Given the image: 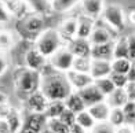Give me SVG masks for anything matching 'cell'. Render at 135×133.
Here are the masks:
<instances>
[{
	"mask_svg": "<svg viewBox=\"0 0 135 133\" xmlns=\"http://www.w3.org/2000/svg\"><path fill=\"white\" fill-rule=\"evenodd\" d=\"M40 76H41L40 91L50 102L55 100L64 102L73 92L70 84L66 78V74L54 70L50 63H47L46 67L40 71Z\"/></svg>",
	"mask_w": 135,
	"mask_h": 133,
	"instance_id": "6da1fadb",
	"label": "cell"
},
{
	"mask_svg": "<svg viewBox=\"0 0 135 133\" xmlns=\"http://www.w3.org/2000/svg\"><path fill=\"white\" fill-rule=\"evenodd\" d=\"M14 85L18 93H21L23 98H28L30 93L36 92L40 89V84H41V76L39 71L30 70L25 66L22 67H17L14 74Z\"/></svg>",
	"mask_w": 135,
	"mask_h": 133,
	"instance_id": "7a4b0ae2",
	"label": "cell"
},
{
	"mask_svg": "<svg viewBox=\"0 0 135 133\" xmlns=\"http://www.w3.org/2000/svg\"><path fill=\"white\" fill-rule=\"evenodd\" d=\"M46 29V18L37 13H30L23 19L17 21L18 34L25 40H32L33 43Z\"/></svg>",
	"mask_w": 135,
	"mask_h": 133,
	"instance_id": "3957f363",
	"label": "cell"
},
{
	"mask_svg": "<svg viewBox=\"0 0 135 133\" xmlns=\"http://www.w3.org/2000/svg\"><path fill=\"white\" fill-rule=\"evenodd\" d=\"M65 43L61 34L58 33L57 29L54 28H47L35 41V48L37 50L41 55H44L47 59L50 58L52 54H55L61 47H64Z\"/></svg>",
	"mask_w": 135,
	"mask_h": 133,
	"instance_id": "277c9868",
	"label": "cell"
},
{
	"mask_svg": "<svg viewBox=\"0 0 135 133\" xmlns=\"http://www.w3.org/2000/svg\"><path fill=\"white\" fill-rule=\"evenodd\" d=\"M99 19L116 33H121L126 29V13L119 4H105Z\"/></svg>",
	"mask_w": 135,
	"mask_h": 133,
	"instance_id": "5b68a950",
	"label": "cell"
},
{
	"mask_svg": "<svg viewBox=\"0 0 135 133\" xmlns=\"http://www.w3.org/2000/svg\"><path fill=\"white\" fill-rule=\"evenodd\" d=\"M73 60H75L73 54L68 50L66 45H64L48 58V63L51 65L54 70L59 71V73H68L73 67Z\"/></svg>",
	"mask_w": 135,
	"mask_h": 133,
	"instance_id": "8992f818",
	"label": "cell"
},
{
	"mask_svg": "<svg viewBox=\"0 0 135 133\" xmlns=\"http://www.w3.org/2000/svg\"><path fill=\"white\" fill-rule=\"evenodd\" d=\"M116 32H113L108 25H105L101 19L95 21V28L93 30V33L90 36V43L91 45H101L106 43H112L116 40Z\"/></svg>",
	"mask_w": 135,
	"mask_h": 133,
	"instance_id": "52a82bcc",
	"label": "cell"
},
{
	"mask_svg": "<svg viewBox=\"0 0 135 133\" xmlns=\"http://www.w3.org/2000/svg\"><path fill=\"white\" fill-rule=\"evenodd\" d=\"M47 118L44 114H33L28 113L23 117L22 128L18 133H41L46 129Z\"/></svg>",
	"mask_w": 135,
	"mask_h": 133,
	"instance_id": "ba28073f",
	"label": "cell"
},
{
	"mask_svg": "<svg viewBox=\"0 0 135 133\" xmlns=\"http://www.w3.org/2000/svg\"><path fill=\"white\" fill-rule=\"evenodd\" d=\"M48 103H50V100L43 95L40 89L30 93L25 99V107L28 113H33V114H44Z\"/></svg>",
	"mask_w": 135,
	"mask_h": 133,
	"instance_id": "9c48e42d",
	"label": "cell"
},
{
	"mask_svg": "<svg viewBox=\"0 0 135 133\" xmlns=\"http://www.w3.org/2000/svg\"><path fill=\"white\" fill-rule=\"evenodd\" d=\"M3 3L8 10L10 15L13 17V19L17 21H21L30 13H33L26 0H3Z\"/></svg>",
	"mask_w": 135,
	"mask_h": 133,
	"instance_id": "30bf717a",
	"label": "cell"
},
{
	"mask_svg": "<svg viewBox=\"0 0 135 133\" xmlns=\"http://www.w3.org/2000/svg\"><path fill=\"white\" fill-rule=\"evenodd\" d=\"M23 63H25V67L40 73L48 63V59L44 55H41L35 47H32L29 50H26L25 55H23Z\"/></svg>",
	"mask_w": 135,
	"mask_h": 133,
	"instance_id": "8fae6325",
	"label": "cell"
},
{
	"mask_svg": "<svg viewBox=\"0 0 135 133\" xmlns=\"http://www.w3.org/2000/svg\"><path fill=\"white\" fill-rule=\"evenodd\" d=\"M66 47L75 58H91V45L88 39H80L75 37L72 39L69 43H66Z\"/></svg>",
	"mask_w": 135,
	"mask_h": 133,
	"instance_id": "7c38bea8",
	"label": "cell"
},
{
	"mask_svg": "<svg viewBox=\"0 0 135 133\" xmlns=\"http://www.w3.org/2000/svg\"><path fill=\"white\" fill-rule=\"evenodd\" d=\"M65 74H66V78L69 81L72 89L76 91V92L84 89L85 87L91 85V84H94V78L87 73H79V71H75V70H69Z\"/></svg>",
	"mask_w": 135,
	"mask_h": 133,
	"instance_id": "4fadbf2b",
	"label": "cell"
},
{
	"mask_svg": "<svg viewBox=\"0 0 135 133\" xmlns=\"http://www.w3.org/2000/svg\"><path fill=\"white\" fill-rule=\"evenodd\" d=\"M58 33L61 34L64 43L66 45V43H69L72 39L76 37L77 33V17H69L59 23V26L57 28Z\"/></svg>",
	"mask_w": 135,
	"mask_h": 133,
	"instance_id": "5bb4252c",
	"label": "cell"
},
{
	"mask_svg": "<svg viewBox=\"0 0 135 133\" xmlns=\"http://www.w3.org/2000/svg\"><path fill=\"white\" fill-rule=\"evenodd\" d=\"M77 93L80 95V98L83 99V102H84V104H85L87 108L91 107V106H94V104L101 103V102H105V99H106L105 96L99 92V89H98L94 84L85 87L81 91H77Z\"/></svg>",
	"mask_w": 135,
	"mask_h": 133,
	"instance_id": "9a60e30c",
	"label": "cell"
},
{
	"mask_svg": "<svg viewBox=\"0 0 135 133\" xmlns=\"http://www.w3.org/2000/svg\"><path fill=\"white\" fill-rule=\"evenodd\" d=\"M83 15H87L93 19H99L105 8V0H81L80 2Z\"/></svg>",
	"mask_w": 135,
	"mask_h": 133,
	"instance_id": "2e32d148",
	"label": "cell"
},
{
	"mask_svg": "<svg viewBox=\"0 0 135 133\" xmlns=\"http://www.w3.org/2000/svg\"><path fill=\"white\" fill-rule=\"evenodd\" d=\"M112 73V60H98L93 59L91 63V70H90V76L95 80L99 78H105L109 77Z\"/></svg>",
	"mask_w": 135,
	"mask_h": 133,
	"instance_id": "e0dca14e",
	"label": "cell"
},
{
	"mask_svg": "<svg viewBox=\"0 0 135 133\" xmlns=\"http://www.w3.org/2000/svg\"><path fill=\"white\" fill-rule=\"evenodd\" d=\"M114 52V41L101 45H93L91 48V59L98 60H113Z\"/></svg>",
	"mask_w": 135,
	"mask_h": 133,
	"instance_id": "ac0fdd59",
	"label": "cell"
},
{
	"mask_svg": "<svg viewBox=\"0 0 135 133\" xmlns=\"http://www.w3.org/2000/svg\"><path fill=\"white\" fill-rule=\"evenodd\" d=\"M95 28V19L90 18L87 15L77 17V33L76 37L80 39H90L91 33Z\"/></svg>",
	"mask_w": 135,
	"mask_h": 133,
	"instance_id": "d6986e66",
	"label": "cell"
},
{
	"mask_svg": "<svg viewBox=\"0 0 135 133\" xmlns=\"http://www.w3.org/2000/svg\"><path fill=\"white\" fill-rule=\"evenodd\" d=\"M110 110H112V108L109 107V104L106 103V102H101V103L94 104V106H91V107L87 108V111L91 114V117L95 119L97 124H99V122H108Z\"/></svg>",
	"mask_w": 135,
	"mask_h": 133,
	"instance_id": "ffe728a7",
	"label": "cell"
},
{
	"mask_svg": "<svg viewBox=\"0 0 135 133\" xmlns=\"http://www.w3.org/2000/svg\"><path fill=\"white\" fill-rule=\"evenodd\" d=\"M105 102L109 104L110 108H123L128 103V96H127L126 89L116 88L113 92L105 99Z\"/></svg>",
	"mask_w": 135,
	"mask_h": 133,
	"instance_id": "44dd1931",
	"label": "cell"
},
{
	"mask_svg": "<svg viewBox=\"0 0 135 133\" xmlns=\"http://www.w3.org/2000/svg\"><path fill=\"white\" fill-rule=\"evenodd\" d=\"M64 102H65V106H66L68 110H70L72 113H75L76 115H77L79 113L87 110V107H85L83 99L80 98V95H79L76 91H73V92L68 96Z\"/></svg>",
	"mask_w": 135,
	"mask_h": 133,
	"instance_id": "7402d4cb",
	"label": "cell"
},
{
	"mask_svg": "<svg viewBox=\"0 0 135 133\" xmlns=\"http://www.w3.org/2000/svg\"><path fill=\"white\" fill-rule=\"evenodd\" d=\"M15 45V34L8 29H0V52H8Z\"/></svg>",
	"mask_w": 135,
	"mask_h": 133,
	"instance_id": "603a6c76",
	"label": "cell"
},
{
	"mask_svg": "<svg viewBox=\"0 0 135 133\" xmlns=\"http://www.w3.org/2000/svg\"><path fill=\"white\" fill-rule=\"evenodd\" d=\"M6 121L11 129V133H18L22 128V124H23V117L20 110L17 108H11V111L8 113V115L6 117Z\"/></svg>",
	"mask_w": 135,
	"mask_h": 133,
	"instance_id": "cb8c5ba5",
	"label": "cell"
},
{
	"mask_svg": "<svg viewBox=\"0 0 135 133\" xmlns=\"http://www.w3.org/2000/svg\"><path fill=\"white\" fill-rule=\"evenodd\" d=\"M66 110L65 102L61 100H55V102H50L47 106V110L44 113V115L47 119H52V118H59L61 114Z\"/></svg>",
	"mask_w": 135,
	"mask_h": 133,
	"instance_id": "d4e9b609",
	"label": "cell"
},
{
	"mask_svg": "<svg viewBox=\"0 0 135 133\" xmlns=\"http://www.w3.org/2000/svg\"><path fill=\"white\" fill-rule=\"evenodd\" d=\"M81 0H51V11L54 13H68Z\"/></svg>",
	"mask_w": 135,
	"mask_h": 133,
	"instance_id": "484cf974",
	"label": "cell"
},
{
	"mask_svg": "<svg viewBox=\"0 0 135 133\" xmlns=\"http://www.w3.org/2000/svg\"><path fill=\"white\" fill-rule=\"evenodd\" d=\"M76 124L80 125L81 128H83L84 130H87V132H91V130L94 129V126L97 125L95 119L91 117V114H90L87 110L79 113L77 115H76Z\"/></svg>",
	"mask_w": 135,
	"mask_h": 133,
	"instance_id": "4316f807",
	"label": "cell"
},
{
	"mask_svg": "<svg viewBox=\"0 0 135 133\" xmlns=\"http://www.w3.org/2000/svg\"><path fill=\"white\" fill-rule=\"evenodd\" d=\"M113 59H128V47L127 37H117L114 40V52Z\"/></svg>",
	"mask_w": 135,
	"mask_h": 133,
	"instance_id": "83f0119b",
	"label": "cell"
},
{
	"mask_svg": "<svg viewBox=\"0 0 135 133\" xmlns=\"http://www.w3.org/2000/svg\"><path fill=\"white\" fill-rule=\"evenodd\" d=\"M108 122L113 126V128H120V126L126 125V115L123 113V108H112L109 114Z\"/></svg>",
	"mask_w": 135,
	"mask_h": 133,
	"instance_id": "f1b7e54d",
	"label": "cell"
},
{
	"mask_svg": "<svg viewBox=\"0 0 135 133\" xmlns=\"http://www.w3.org/2000/svg\"><path fill=\"white\" fill-rule=\"evenodd\" d=\"M94 85L99 89V92L105 96V98H108V96L113 92V91L116 89L113 82L110 81L109 77H105V78H99V80H95L94 81Z\"/></svg>",
	"mask_w": 135,
	"mask_h": 133,
	"instance_id": "f546056e",
	"label": "cell"
},
{
	"mask_svg": "<svg viewBox=\"0 0 135 133\" xmlns=\"http://www.w3.org/2000/svg\"><path fill=\"white\" fill-rule=\"evenodd\" d=\"M46 128L48 130H51L52 133H70V128L68 125H65L59 118H52L47 119Z\"/></svg>",
	"mask_w": 135,
	"mask_h": 133,
	"instance_id": "4dcf8cb0",
	"label": "cell"
},
{
	"mask_svg": "<svg viewBox=\"0 0 135 133\" xmlns=\"http://www.w3.org/2000/svg\"><path fill=\"white\" fill-rule=\"evenodd\" d=\"M131 69V60L130 59H113L112 60V71L119 74H128Z\"/></svg>",
	"mask_w": 135,
	"mask_h": 133,
	"instance_id": "1f68e13d",
	"label": "cell"
},
{
	"mask_svg": "<svg viewBox=\"0 0 135 133\" xmlns=\"http://www.w3.org/2000/svg\"><path fill=\"white\" fill-rule=\"evenodd\" d=\"M91 63H93V59H91V58H75L72 70L79 71V73H87V74H90Z\"/></svg>",
	"mask_w": 135,
	"mask_h": 133,
	"instance_id": "d6a6232c",
	"label": "cell"
},
{
	"mask_svg": "<svg viewBox=\"0 0 135 133\" xmlns=\"http://www.w3.org/2000/svg\"><path fill=\"white\" fill-rule=\"evenodd\" d=\"M109 78H110V81L113 82V85H114V88H120V89H126V87L128 85V77L126 76V74H119V73H110V76H109Z\"/></svg>",
	"mask_w": 135,
	"mask_h": 133,
	"instance_id": "836d02e7",
	"label": "cell"
},
{
	"mask_svg": "<svg viewBox=\"0 0 135 133\" xmlns=\"http://www.w3.org/2000/svg\"><path fill=\"white\" fill-rule=\"evenodd\" d=\"M123 113L126 115V124L132 125L135 122V102L128 100V103L123 107Z\"/></svg>",
	"mask_w": 135,
	"mask_h": 133,
	"instance_id": "e575fe53",
	"label": "cell"
},
{
	"mask_svg": "<svg viewBox=\"0 0 135 133\" xmlns=\"http://www.w3.org/2000/svg\"><path fill=\"white\" fill-rule=\"evenodd\" d=\"M59 119L62 121L65 125H68V126L70 128L72 125H75V124H76V114H75V113H72L70 110H68V108H66V110H65L62 114H61Z\"/></svg>",
	"mask_w": 135,
	"mask_h": 133,
	"instance_id": "d590c367",
	"label": "cell"
},
{
	"mask_svg": "<svg viewBox=\"0 0 135 133\" xmlns=\"http://www.w3.org/2000/svg\"><path fill=\"white\" fill-rule=\"evenodd\" d=\"M13 21V17L10 15L8 10L6 8L3 0H0V25H7Z\"/></svg>",
	"mask_w": 135,
	"mask_h": 133,
	"instance_id": "8d00e7d4",
	"label": "cell"
},
{
	"mask_svg": "<svg viewBox=\"0 0 135 133\" xmlns=\"http://www.w3.org/2000/svg\"><path fill=\"white\" fill-rule=\"evenodd\" d=\"M93 133H114V128L109 122H99L91 130Z\"/></svg>",
	"mask_w": 135,
	"mask_h": 133,
	"instance_id": "74e56055",
	"label": "cell"
},
{
	"mask_svg": "<svg viewBox=\"0 0 135 133\" xmlns=\"http://www.w3.org/2000/svg\"><path fill=\"white\" fill-rule=\"evenodd\" d=\"M127 47H128V59L135 60V33L127 36Z\"/></svg>",
	"mask_w": 135,
	"mask_h": 133,
	"instance_id": "f35d334b",
	"label": "cell"
},
{
	"mask_svg": "<svg viewBox=\"0 0 135 133\" xmlns=\"http://www.w3.org/2000/svg\"><path fill=\"white\" fill-rule=\"evenodd\" d=\"M8 66H10V62H8L7 55L3 52H0V77L8 70Z\"/></svg>",
	"mask_w": 135,
	"mask_h": 133,
	"instance_id": "ab89813d",
	"label": "cell"
},
{
	"mask_svg": "<svg viewBox=\"0 0 135 133\" xmlns=\"http://www.w3.org/2000/svg\"><path fill=\"white\" fill-rule=\"evenodd\" d=\"M126 92L128 96V100L135 102V82H128V85L126 87Z\"/></svg>",
	"mask_w": 135,
	"mask_h": 133,
	"instance_id": "60d3db41",
	"label": "cell"
},
{
	"mask_svg": "<svg viewBox=\"0 0 135 133\" xmlns=\"http://www.w3.org/2000/svg\"><path fill=\"white\" fill-rule=\"evenodd\" d=\"M11 104L8 103H4V104H0V119H6V117L8 115V113L11 111Z\"/></svg>",
	"mask_w": 135,
	"mask_h": 133,
	"instance_id": "b9f144b4",
	"label": "cell"
},
{
	"mask_svg": "<svg viewBox=\"0 0 135 133\" xmlns=\"http://www.w3.org/2000/svg\"><path fill=\"white\" fill-rule=\"evenodd\" d=\"M114 133H134V130H132V126L131 125H123V126H120V128H116L114 129Z\"/></svg>",
	"mask_w": 135,
	"mask_h": 133,
	"instance_id": "7bdbcfd3",
	"label": "cell"
},
{
	"mask_svg": "<svg viewBox=\"0 0 135 133\" xmlns=\"http://www.w3.org/2000/svg\"><path fill=\"white\" fill-rule=\"evenodd\" d=\"M128 81L130 82H135V60H131V69L128 71Z\"/></svg>",
	"mask_w": 135,
	"mask_h": 133,
	"instance_id": "ee69618b",
	"label": "cell"
},
{
	"mask_svg": "<svg viewBox=\"0 0 135 133\" xmlns=\"http://www.w3.org/2000/svg\"><path fill=\"white\" fill-rule=\"evenodd\" d=\"M126 22L130 25H135V10H131L126 14Z\"/></svg>",
	"mask_w": 135,
	"mask_h": 133,
	"instance_id": "f6af8a7d",
	"label": "cell"
},
{
	"mask_svg": "<svg viewBox=\"0 0 135 133\" xmlns=\"http://www.w3.org/2000/svg\"><path fill=\"white\" fill-rule=\"evenodd\" d=\"M0 133H11V129L6 119H0Z\"/></svg>",
	"mask_w": 135,
	"mask_h": 133,
	"instance_id": "bcb514c9",
	"label": "cell"
},
{
	"mask_svg": "<svg viewBox=\"0 0 135 133\" xmlns=\"http://www.w3.org/2000/svg\"><path fill=\"white\" fill-rule=\"evenodd\" d=\"M87 130H84L80 125H77V124H75V125H72L70 126V133H85Z\"/></svg>",
	"mask_w": 135,
	"mask_h": 133,
	"instance_id": "7dc6e473",
	"label": "cell"
},
{
	"mask_svg": "<svg viewBox=\"0 0 135 133\" xmlns=\"http://www.w3.org/2000/svg\"><path fill=\"white\" fill-rule=\"evenodd\" d=\"M7 102H8V96L0 91V104H4V103H7Z\"/></svg>",
	"mask_w": 135,
	"mask_h": 133,
	"instance_id": "c3c4849f",
	"label": "cell"
},
{
	"mask_svg": "<svg viewBox=\"0 0 135 133\" xmlns=\"http://www.w3.org/2000/svg\"><path fill=\"white\" fill-rule=\"evenodd\" d=\"M41 133H52V132H51V130H48V129L46 128V129H44V130H43Z\"/></svg>",
	"mask_w": 135,
	"mask_h": 133,
	"instance_id": "681fc988",
	"label": "cell"
},
{
	"mask_svg": "<svg viewBox=\"0 0 135 133\" xmlns=\"http://www.w3.org/2000/svg\"><path fill=\"white\" fill-rule=\"evenodd\" d=\"M131 126H132V130H134V133H135V122H134V124H132Z\"/></svg>",
	"mask_w": 135,
	"mask_h": 133,
	"instance_id": "f907efd6",
	"label": "cell"
},
{
	"mask_svg": "<svg viewBox=\"0 0 135 133\" xmlns=\"http://www.w3.org/2000/svg\"><path fill=\"white\" fill-rule=\"evenodd\" d=\"M26 2H28V3H30V2H33V0H26Z\"/></svg>",
	"mask_w": 135,
	"mask_h": 133,
	"instance_id": "816d5d0a",
	"label": "cell"
},
{
	"mask_svg": "<svg viewBox=\"0 0 135 133\" xmlns=\"http://www.w3.org/2000/svg\"><path fill=\"white\" fill-rule=\"evenodd\" d=\"M85 133H93V132H85Z\"/></svg>",
	"mask_w": 135,
	"mask_h": 133,
	"instance_id": "f5cc1de1",
	"label": "cell"
},
{
	"mask_svg": "<svg viewBox=\"0 0 135 133\" xmlns=\"http://www.w3.org/2000/svg\"><path fill=\"white\" fill-rule=\"evenodd\" d=\"M50 2H51V0H50Z\"/></svg>",
	"mask_w": 135,
	"mask_h": 133,
	"instance_id": "db71d44e",
	"label": "cell"
}]
</instances>
